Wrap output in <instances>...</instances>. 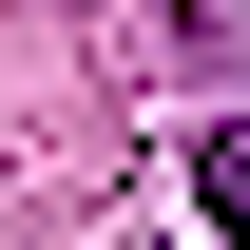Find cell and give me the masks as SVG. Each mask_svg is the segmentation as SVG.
I'll use <instances>...</instances> for the list:
<instances>
[{
  "mask_svg": "<svg viewBox=\"0 0 250 250\" xmlns=\"http://www.w3.org/2000/svg\"><path fill=\"white\" fill-rule=\"evenodd\" d=\"M192 212H212V231H250V135H212V154H192Z\"/></svg>",
  "mask_w": 250,
  "mask_h": 250,
  "instance_id": "1",
  "label": "cell"
}]
</instances>
